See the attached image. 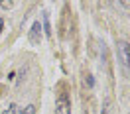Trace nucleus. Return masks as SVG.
Returning a JSON list of instances; mask_svg holds the SVG:
<instances>
[{
  "mask_svg": "<svg viewBox=\"0 0 130 114\" xmlns=\"http://www.w3.org/2000/svg\"><path fill=\"white\" fill-rule=\"evenodd\" d=\"M28 40H30V43H34V45H38L41 40V26L40 22H34L32 24V30H30V33H28Z\"/></svg>",
  "mask_w": 130,
  "mask_h": 114,
  "instance_id": "3",
  "label": "nucleus"
},
{
  "mask_svg": "<svg viewBox=\"0 0 130 114\" xmlns=\"http://www.w3.org/2000/svg\"><path fill=\"white\" fill-rule=\"evenodd\" d=\"M43 30H45V35H51V28H49V14L43 12Z\"/></svg>",
  "mask_w": 130,
  "mask_h": 114,
  "instance_id": "4",
  "label": "nucleus"
},
{
  "mask_svg": "<svg viewBox=\"0 0 130 114\" xmlns=\"http://www.w3.org/2000/svg\"><path fill=\"white\" fill-rule=\"evenodd\" d=\"M0 6H2V8H6V10H10L12 6H14V2H0Z\"/></svg>",
  "mask_w": 130,
  "mask_h": 114,
  "instance_id": "8",
  "label": "nucleus"
},
{
  "mask_svg": "<svg viewBox=\"0 0 130 114\" xmlns=\"http://www.w3.org/2000/svg\"><path fill=\"white\" fill-rule=\"evenodd\" d=\"M128 45H130V43H128Z\"/></svg>",
  "mask_w": 130,
  "mask_h": 114,
  "instance_id": "10",
  "label": "nucleus"
},
{
  "mask_svg": "<svg viewBox=\"0 0 130 114\" xmlns=\"http://www.w3.org/2000/svg\"><path fill=\"white\" fill-rule=\"evenodd\" d=\"M103 114H110V100H106V102H105V110H103Z\"/></svg>",
  "mask_w": 130,
  "mask_h": 114,
  "instance_id": "7",
  "label": "nucleus"
},
{
  "mask_svg": "<svg viewBox=\"0 0 130 114\" xmlns=\"http://www.w3.org/2000/svg\"><path fill=\"white\" fill-rule=\"evenodd\" d=\"M2 30H4V22H2V18H0V33H2Z\"/></svg>",
  "mask_w": 130,
  "mask_h": 114,
  "instance_id": "9",
  "label": "nucleus"
},
{
  "mask_svg": "<svg viewBox=\"0 0 130 114\" xmlns=\"http://www.w3.org/2000/svg\"><path fill=\"white\" fill-rule=\"evenodd\" d=\"M2 114H22V108H18L16 104H10L8 110H4Z\"/></svg>",
  "mask_w": 130,
  "mask_h": 114,
  "instance_id": "5",
  "label": "nucleus"
},
{
  "mask_svg": "<svg viewBox=\"0 0 130 114\" xmlns=\"http://www.w3.org/2000/svg\"><path fill=\"white\" fill-rule=\"evenodd\" d=\"M116 53H118V61H120V65L124 67L126 73L130 75V45H128V41L118 40V43H116Z\"/></svg>",
  "mask_w": 130,
  "mask_h": 114,
  "instance_id": "1",
  "label": "nucleus"
},
{
  "mask_svg": "<svg viewBox=\"0 0 130 114\" xmlns=\"http://www.w3.org/2000/svg\"><path fill=\"white\" fill-rule=\"evenodd\" d=\"M55 114H71V102L67 92H61L55 100Z\"/></svg>",
  "mask_w": 130,
  "mask_h": 114,
  "instance_id": "2",
  "label": "nucleus"
},
{
  "mask_svg": "<svg viewBox=\"0 0 130 114\" xmlns=\"http://www.w3.org/2000/svg\"><path fill=\"white\" fill-rule=\"evenodd\" d=\"M22 114H36V106H34V104H28L26 108H22Z\"/></svg>",
  "mask_w": 130,
  "mask_h": 114,
  "instance_id": "6",
  "label": "nucleus"
}]
</instances>
